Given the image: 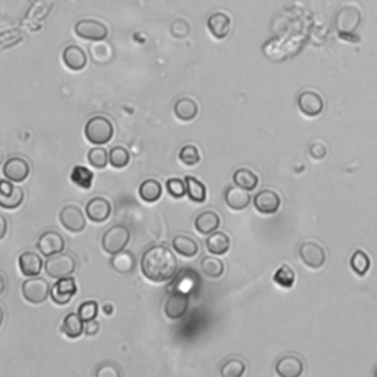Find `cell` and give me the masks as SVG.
Segmentation results:
<instances>
[{"label": "cell", "mask_w": 377, "mask_h": 377, "mask_svg": "<svg viewBox=\"0 0 377 377\" xmlns=\"http://www.w3.org/2000/svg\"><path fill=\"white\" fill-rule=\"evenodd\" d=\"M177 258L170 247L163 245L150 246L143 252L140 268L143 276L154 283H165L177 273Z\"/></svg>", "instance_id": "6da1fadb"}, {"label": "cell", "mask_w": 377, "mask_h": 377, "mask_svg": "<svg viewBox=\"0 0 377 377\" xmlns=\"http://www.w3.org/2000/svg\"><path fill=\"white\" fill-rule=\"evenodd\" d=\"M363 26V8L360 3L348 0L343 2L335 17V28L340 39L347 41H355L360 36V28Z\"/></svg>", "instance_id": "7a4b0ae2"}, {"label": "cell", "mask_w": 377, "mask_h": 377, "mask_svg": "<svg viewBox=\"0 0 377 377\" xmlns=\"http://www.w3.org/2000/svg\"><path fill=\"white\" fill-rule=\"evenodd\" d=\"M114 124L110 118L98 115L93 116L84 125V136L93 145H106L114 137Z\"/></svg>", "instance_id": "3957f363"}, {"label": "cell", "mask_w": 377, "mask_h": 377, "mask_svg": "<svg viewBox=\"0 0 377 377\" xmlns=\"http://www.w3.org/2000/svg\"><path fill=\"white\" fill-rule=\"evenodd\" d=\"M130 242V230L123 224H115L102 236V247L106 254L115 255L124 251Z\"/></svg>", "instance_id": "277c9868"}, {"label": "cell", "mask_w": 377, "mask_h": 377, "mask_svg": "<svg viewBox=\"0 0 377 377\" xmlns=\"http://www.w3.org/2000/svg\"><path fill=\"white\" fill-rule=\"evenodd\" d=\"M77 270V261L70 254H57L49 256V260L45 264V272L52 278H63L70 277Z\"/></svg>", "instance_id": "5b68a950"}, {"label": "cell", "mask_w": 377, "mask_h": 377, "mask_svg": "<svg viewBox=\"0 0 377 377\" xmlns=\"http://www.w3.org/2000/svg\"><path fill=\"white\" fill-rule=\"evenodd\" d=\"M296 105L299 112L307 118H317L325 111V99L318 90L305 89L298 94Z\"/></svg>", "instance_id": "8992f818"}, {"label": "cell", "mask_w": 377, "mask_h": 377, "mask_svg": "<svg viewBox=\"0 0 377 377\" xmlns=\"http://www.w3.org/2000/svg\"><path fill=\"white\" fill-rule=\"evenodd\" d=\"M299 258L303 264L309 268V270H320V268L326 264L327 255L325 247L318 242L307 241L299 246Z\"/></svg>", "instance_id": "52a82bcc"}, {"label": "cell", "mask_w": 377, "mask_h": 377, "mask_svg": "<svg viewBox=\"0 0 377 377\" xmlns=\"http://www.w3.org/2000/svg\"><path fill=\"white\" fill-rule=\"evenodd\" d=\"M21 290H23V296L27 303L33 304V305L43 304L48 299V296L50 295L49 283L45 278H41L39 276L28 277L23 283Z\"/></svg>", "instance_id": "ba28073f"}, {"label": "cell", "mask_w": 377, "mask_h": 377, "mask_svg": "<svg viewBox=\"0 0 377 377\" xmlns=\"http://www.w3.org/2000/svg\"><path fill=\"white\" fill-rule=\"evenodd\" d=\"M75 34L80 39L84 40H92V41H102L110 34V30L108 27L101 23V21L96 19H80L74 27Z\"/></svg>", "instance_id": "9c48e42d"}, {"label": "cell", "mask_w": 377, "mask_h": 377, "mask_svg": "<svg viewBox=\"0 0 377 377\" xmlns=\"http://www.w3.org/2000/svg\"><path fill=\"white\" fill-rule=\"evenodd\" d=\"M24 201V190L14 186L12 181L0 180V208L17 210Z\"/></svg>", "instance_id": "30bf717a"}, {"label": "cell", "mask_w": 377, "mask_h": 377, "mask_svg": "<svg viewBox=\"0 0 377 377\" xmlns=\"http://www.w3.org/2000/svg\"><path fill=\"white\" fill-rule=\"evenodd\" d=\"M75 294H77V283L71 276L58 278V282L53 283L50 289V298L58 305H67Z\"/></svg>", "instance_id": "8fae6325"}, {"label": "cell", "mask_w": 377, "mask_h": 377, "mask_svg": "<svg viewBox=\"0 0 377 377\" xmlns=\"http://www.w3.org/2000/svg\"><path fill=\"white\" fill-rule=\"evenodd\" d=\"M252 201H254L255 210L264 215L276 214L280 210V205H282V199H280L278 193L272 189L260 190L254 196Z\"/></svg>", "instance_id": "7c38bea8"}, {"label": "cell", "mask_w": 377, "mask_h": 377, "mask_svg": "<svg viewBox=\"0 0 377 377\" xmlns=\"http://www.w3.org/2000/svg\"><path fill=\"white\" fill-rule=\"evenodd\" d=\"M37 249L46 258L61 254L65 249V239H63V236L58 232H45L40 236V239L37 242Z\"/></svg>", "instance_id": "4fadbf2b"}, {"label": "cell", "mask_w": 377, "mask_h": 377, "mask_svg": "<svg viewBox=\"0 0 377 377\" xmlns=\"http://www.w3.org/2000/svg\"><path fill=\"white\" fill-rule=\"evenodd\" d=\"M61 224L71 233H80L85 229V217L83 211L75 205H67L59 214Z\"/></svg>", "instance_id": "5bb4252c"}, {"label": "cell", "mask_w": 377, "mask_h": 377, "mask_svg": "<svg viewBox=\"0 0 377 377\" xmlns=\"http://www.w3.org/2000/svg\"><path fill=\"white\" fill-rule=\"evenodd\" d=\"M232 17L224 12V10H218V12H214L210 15L207 26L210 33L217 39V40H223L229 36L230 30H232Z\"/></svg>", "instance_id": "9a60e30c"}, {"label": "cell", "mask_w": 377, "mask_h": 377, "mask_svg": "<svg viewBox=\"0 0 377 377\" xmlns=\"http://www.w3.org/2000/svg\"><path fill=\"white\" fill-rule=\"evenodd\" d=\"M3 176L12 183H23L30 176V164L24 158H9L3 165Z\"/></svg>", "instance_id": "2e32d148"}, {"label": "cell", "mask_w": 377, "mask_h": 377, "mask_svg": "<svg viewBox=\"0 0 377 377\" xmlns=\"http://www.w3.org/2000/svg\"><path fill=\"white\" fill-rule=\"evenodd\" d=\"M111 212H112L111 202L101 196L90 199L88 202V205H85V214H88L89 220L93 223H105L111 217Z\"/></svg>", "instance_id": "e0dca14e"}, {"label": "cell", "mask_w": 377, "mask_h": 377, "mask_svg": "<svg viewBox=\"0 0 377 377\" xmlns=\"http://www.w3.org/2000/svg\"><path fill=\"white\" fill-rule=\"evenodd\" d=\"M189 309V295L183 292L172 294L165 303L164 311L170 320H180Z\"/></svg>", "instance_id": "ac0fdd59"}, {"label": "cell", "mask_w": 377, "mask_h": 377, "mask_svg": "<svg viewBox=\"0 0 377 377\" xmlns=\"http://www.w3.org/2000/svg\"><path fill=\"white\" fill-rule=\"evenodd\" d=\"M224 201H225V205H227L230 210L243 211L249 207L252 198L249 195V192L234 185V186L227 187V190H225Z\"/></svg>", "instance_id": "d6986e66"}, {"label": "cell", "mask_w": 377, "mask_h": 377, "mask_svg": "<svg viewBox=\"0 0 377 377\" xmlns=\"http://www.w3.org/2000/svg\"><path fill=\"white\" fill-rule=\"evenodd\" d=\"M276 373L280 377H299L304 373V363L296 355H285L277 361Z\"/></svg>", "instance_id": "ffe728a7"}, {"label": "cell", "mask_w": 377, "mask_h": 377, "mask_svg": "<svg viewBox=\"0 0 377 377\" xmlns=\"http://www.w3.org/2000/svg\"><path fill=\"white\" fill-rule=\"evenodd\" d=\"M62 61L71 71H81L88 65V53L80 46H68L62 52Z\"/></svg>", "instance_id": "44dd1931"}, {"label": "cell", "mask_w": 377, "mask_h": 377, "mask_svg": "<svg viewBox=\"0 0 377 377\" xmlns=\"http://www.w3.org/2000/svg\"><path fill=\"white\" fill-rule=\"evenodd\" d=\"M18 264H19V270L26 277H36L41 273L43 268V260L41 256L36 252H24L21 254L18 258Z\"/></svg>", "instance_id": "7402d4cb"}, {"label": "cell", "mask_w": 377, "mask_h": 377, "mask_svg": "<svg viewBox=\"0 0 377 377\" xmlns=\"http://www.w3.org/2000/svg\"><path fill=\"white\" fill-rule=\"evenodd\" d=\"M220 224H221V218L215 211H203L195 220L196 230L203 236H210L211 233L217 232Z\"/></svg>", "instance_id": "603a6c76"}, {"label": "cell", "mask_w": 377, "mask_h": 377, "mask_svg": "<svg viewBox=\"0 0 377 377\" xmlns=\"http://www.w3.org/2000/svg\"><path fill=\"white\" fill-rule=\"evenodd\" d=\"M172 249L185 258H195L199 252L198 242L186 234H177L172 238Z\"/></svg>", "instance_id": "cb8c5ba5"}, {"label": "cell", "mask_w": 377, "mask_h": 377, "mask_svg": "<svg viewBox=\"0 0 377 377\" xmlns=\"http://www.w3.org/2000/svg\"><path fill=\"white\" fill-rule=\"evenodd\" d=\"M230 238L224 232H214L208 236L207 239V249L212 254V255H224L227 254L230 249Z\"/></svg>", "instance_id": "d4e9b609"}, {"label": "cell", "mask_w": 377, "mask_h": 377, "mask_svg": "<svg viewBox=\"0 0 377 377\" xmlns=\"http://www.w3.org/2000/svg\"><path fill=\"white\" fill-rule=\"evenodd\" d=\"M199 112L198 102L192 98H181L174 105V114L181 121H192L195 120Z\"/></svg>", "instance_id": "484cf974"}, {"label": "cell", "mask_w": 377, "mask_h": 377, "mask_svg": "<svg viewBox=\"0 0 377 377\" xmlns=\"http://www.w3.org/2000/svg\"><path fill=\"white\" fill-rule=\"evenodd\" d=\"M139 196L142 201L152 203L159 201V198L163 196V186H161V183L155 179H147L145 180L142 185L139 187Z\"/></svg>", "instance_id": "4316f807"}, {"label": "cell", "mask_w": 377, "mask_h": 377, "mask_svg": "<svg viewBox=\"0 0 377 377\" xmlns=\"http://www.w3.org/2000/svg\"><path fill=\"white\" fill-rule=\"evenodd\" d=\"M111 265L115 272L121 274H128L134 272L136 268V258L130 251H121L112 255Z\"/></svg>", "instance_id": "83f0119b"}, {"label": "cell", "mask_w": 377, "mask_h": 377, "mask_svg": "<svg viewBox=\"0 0 377 377\" xmlns=\"http://www.w3.org/2000/svg\"><path fill=\"white\" fill-rule=\"evenodd\" d=\"M233 181L238 187H242L247 192H251L258 187L260 185V179L255 174V172L249 168H239L234 171L233 174Z\"/></svg>", "instance_id": "f1b7e54d"}, {"label": "cell", "mask_w": 377, "mask_h": 377, "mask_svg": "<svg viewBox=\"0 0 377 377\" xmlns=\"http://www.w3.org/2000/svg\"><path fill=\"white\" fill-rule=\"evenodd\" d=\"M62 332L71 339H77L84 333V321L80 318L79 312H70L62 323Z\"/></svg>", "instance_id": "f546056e"}, {"label": "cell", "mask_w": 377, "mask_h": 377, "mask_svg": "<svg viewBox=\"0 0 377 377\" xmlns=\"http://www.w3.org/2000/svg\"><path fill=\"white\" fill-rule=\"evenodd\" d=\"M185 183H186V195L190 198V201L196 203H202L207 201V187L202 181H199L193 176H186Z\"/></svg>", "instance_id": "4dcf8cb0"}, {"label": "cell", "mask_w": 377, "mask_h": 377, "mask_svg": "<svg viewBox=\"0 0 377 377\" xmlns=\"http://www.w3.org/2000/svg\"><path fill=\"white\" fill-rule=\"evenodd\" d=\"M349 264H351V268L355 274H357L358 277H364L370 270L371 260H370L367 252H364L363 249H357L352 254Z\"/></svg>", "instance_id": "1f68e13d"}, {"label": "cell", "mask_w": 377, "mask_h": 377, "mask_svg": "<svg viewBox=\"0 0 377 377\" xmlns=\"http://www.w3.org/2000/svg\"><path fill=\"white\" fill-rule=\"evenodd\" d=\"M273 282L278 287L290 289V287H294V285L296 282V273L290 265H286V264L280 265L273 276Z\"/></svg>", "instance_id": "d6a6232c"}, {"label": "cell", "mask_w": 377, "mask_h": 377, "mask_svg": "<svg viewBox=\"0 0 377 377\" xmlns=\"http://www.w3.org/2000/svg\"><path fill=\"white\" fill-rule=\"evenodd\" d=\"M202 273L210 278H220L224 274V263L217 256H205L201 263Z\"/></svg>", "instance_id": "836d02e7"}, {"label": "cell", "mask_w": 377, "mask_h": 377, "mask_svg": "<svg viewBox=\"0 0 377 377\" xmlns=\"http://www.w3.org/2000/svg\"><path fill=\"white\" fill-rule=\"evenodd\" d=\"M71 180L81 189H90L93 185V172L83 165H77L71 172Z\"/></svg>", "instance_id": "e575fe53"}, {"label": "cell", "mask_w": 377, "mask_h": 377, "mask_svg": "<svg viewBox=\"0 0 377 377\" xmlns=\"http://www.w3.org/2000/svg\"><path fill=\"white\" fill-rule=\"evenodd\" d=\"M246 371V363L241 358H230L221 365L220 374L223 377H241Z\"/></svg>", "instance_id": "d590c367"}, {"label": "cell", "mask_w": 377, "mask_h": 377, "mask_svg": "<svg viewBox=\"0 0 377 377\" xmlns=\"http://www.w3.org/2000/svg\"><path fill=\"white\" fill-rule=\"evenodd\" d=\"M130 163V154L123 146H115L110 150V164L114 168H124Z\"/></svg>", "instance_id": "8d00e7d4"}, {"label": "cell", "mask_w": 377, "mask_h": 377, "mask_svg": "<svg viewBox=\"0 0 377 377\" xmlns=\"http://www.w3.org/2000/svg\"><path fill=\"white\" fill-rule=\"evenodd\" d=\"M88 161L92 167L103 170L110 163V152H106L103 147H93L89 150Z\"/></svg>", "instance_id": "74e56055"}, {"label": "cell", "mask_w": 377, "mask_h": 377, "mask_svg": "<svg viewBox=\"0 0 377 377\" xmlns=\"http://www.w3.org/2000/svg\"><path fill=\"white\" fill-rule=\"evenodd\" d=\"M179 159L187 167L196 165V164H199V161H201L199 149L196 146H193V145L183 146L180 149V152H179Z\"/></svg>", "instance_id": "f35d334b"}, {"label": "cell", "mask_w": 377, "mask_h": 377, "mask_svg": "<svg viewBox=\"0 0 377 377\" xmlns=\"http://www.w3.org/2000/svg\"><path fill=\"white\" fill-rule=\"evenodd\" d=\"M79 316L83 321H90L94 320L99 314V305L96 300H85L79 307Z\"/></svg>", "instance_id": "ab89813d"}, {"label": "cell", "mask_w": 377, "mask_h": 377, "mask_svg": "<svg viewBox=\"0 0 377 377\" xmlns=\"http://www.w3.org/2000/svg\"><path fill=\"white\" fill-rule=\"evenodd\" d=\"M167 190L172 198L180 199L186 195V183L181 179H170L167 180Z\"/></svg>", "instance_id": "60d3db41"}, {"label": "cell", "mask_w": 377, "mask_h": 377, "mask_svg": "<svg viewBox=\"0 0 377 377\" xmlns=\"http://www.w3.org/2000/svg\"><path fill=\"white\" fill-rule=\"evenodd\" d=\"M121 370L118 369L115 363H103L99 365V369L96 370V377H120Z\"/></svg>", "instance_id": "b9f144b4"}, {"label": "cell", "mask_w": 377, "mask_h": 377, "mask_svg": "<svg viewBox=\"0 0 377 377\" xmlns=\"http://www.w3.org/2000/svg\"><path fill=\"white\" fill-rule=\"evenodd\" d=\"M309 155H311L312 159L321 161L323 158H326V155H327V146L318 140V142H314L309 146Z\"/></svg>", "instance_id": "7bdbcfd3"}, {"label": "cell", "mask_w": 377, "mask_h": 377, "mask_svg": "<svg viewBox=\"0 0 377 377\" xmlns=\"http://www.w3.org/2000/svg\"><path fill=\"white\" fill-rule=\"evenodd\" d=\"M101 330V326H99V323L94 320H90V321H84V333L88 336H94V335H98V332Z\"/></svg>", "instance_id": "ee69618b"}, {"label": "cell", "mask_w": 377, "mask_h": 377, "mask_svg": "<svg viewBox=\"0 0 377 377\" xmlns=\"http://www.w3.org/2000/svg\"><path fill=\"white\" fill-rule=\"evenodd\" d=\"M103 52H111V48L108 45H94L92 48V57L96 62H101V55Z\"/></svg>", "instance_id": "f6af8a7d"}, {"label": "cell", "mask_w": 377, "mask_h": 377, "mask_svg": "<svg viewBox=\"0 0 377 377\" xmlns=\"http://www.w3.org/2000/svg\"><path fill=\"white\" fill-rule=\"evenodd\" d=\"M8 229H9V223H8V220H6L5 215L0 214V241H2V239L5 238V236H6Z\"/></svg>", "instance_id": "bcb514c9"}, {"label": "cell", "mask_w": 377, "mask_h": 377, "mask_svg": "<svg viewBox=\"0 0 377 377\" xmlns=\"http://www.w3.org/2000/svg\"><path fill=\"white\" fill-rule=\"evenodd\" d=\"M5 290H6V280L2 274H0V296L5 294Z\"/></svg>", "instance_id": "7dc6e473"}, {"label": "cell", "mask_w": 377, "mask_h": 377, "mask_svg": "<svg viewBox=\"0 0 377 377\" xmlns=\"http://www.w3.org/2000/svg\"><path fill=\"white\" fill-rule=\"evenodd\" d=\"M3 318H5V312H3V308L0 307V327H2L3 325Z\"/></svg>", "instance_id": "c3c4849f"}, {"label": "cell", "mask_w": 377, "mask_h": 377, "mask_svg": "<svg viewBox=\"0 0 377 377\" xmlns=\"http://www.w3.org/2000/svg\"><path fill=\"white\" fill-rule=\"evenodd\" d=\"M103 309H105V312H106V314H111V312L114 311V308L111 309V305H105V308H103Z\"/></svg>", "instance_id": "681fc988"}, {"label": "cell", "mask_w": 377, "mask_h": 377, "mask_svg": "<svg viewBox=\"0 0 377 377\" xmlns=\"http://www.w3.org/2000/svg\"><path fill=\"white\" fill-rule=\"evenodd\" d=\"M374 376H376V377H377V369H376V371H374Z\"/></svg>", "instance_id": "f907efd6"}]
</instances>
